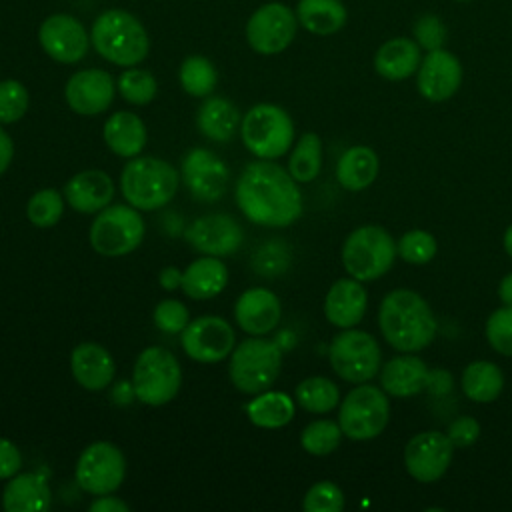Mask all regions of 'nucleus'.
<instances>
[{"label":"nucleus","instance_id":"obj_1","mask_svg":"<svg viewBox=\"0 0 512 512\" xmlns=\"http://www.w3.org/2000/svg\"><path fill=\"white\" fill-rule=\"evenodd\" d=\"M236 204L258 226L284 228L302 214V194L296 180L272 160L250 162L236 180Z\"/></svg>","mask_w":512,"mask_h":512},{"label":"nucleus","instance_id":"obj_41","mask_svg":"<svg viewBox=\"0 0 512 512\" xmlns=\"http://www.w3.org/2000/svg\"><path fill=\"white\" fill-rule=\"evenodd\" d=\"M398 256L408 264H426L436 254V240L426 230H410L398 242Z\"/></svg>","mask_w":512,"mask_h":512},{"label":"nucleus","instance_id":"obj_29","mask_svg":"<svg viewBox=\"0 0 512 512\" xmlns=\"http://www.w3.org/2000/svg\"><path fill=\"white\" fill-rule=\"evenodd\" d=\"M104 142L122 158H134L146 144V126L134 112H114L104 124Z\"/></svg>","mask_w":512,"mask_h":512},{"label":"nucleus","instance_id":"obj_15","mask_svg":"<svg viewBox=\"0 0 512 512\" xmlns=\"http://www.w3.org/2000/svg\"><path fill=\"white\" fill-rule=\"evenodd\" d=\"M454 444L436 430H424L412 436L404 448V466L408 474L424 484L436 482L444 476L452 462Z\"/></svg>","mask_w":512,"mask_h":512},{"label":"nucleus","instance_id":"obj_11","mask_svg":"<svg viewBox=\"0 0 512 512\" xmlns=\"http://www.w3.org/2000/svg\"><path fill=\"white\" fill-rule=\"evenodd\" d=\"M332 370L346 382L362 384L374 378L382 364L376 338L368 332L344 328L330 342L328 350Z\"/></svg>","mask_w":512,"mask_h":512},{"label":"nucleus","instance_id":"obj_53","mask_svg":"<svg viewBox=\"0 0 512 512\" xmlns=\"http://www.w3.org/2000/svg\"><path fill=\"white\" fill-rule=\"evenodd\" d=\"M504 250H506V254L512 258V224L506 228V232H504Z\"/></svg>","mask_w":512,"mask_h":512},{"label":"nucleus","instance_id":"obj_35","mask_svg":"<svg viewBox=\"0 0 512 512\" xmlns=\"http://www.w3.org/2000/svg\"><path fill=\"white\" fill-rule=\"evenodd\" d=\"M294 398L306 412L326 414L338 406L340 390L330 378L310 376L296 386Z\"/></svg>","mask_w":512,"mask_h":512},{"label":"nucleus","instance_id":"obj_42","mask_svg":"<svg viewBox=\"0 0 512 512\" xmlns=\"http://www.w3.org/2000/svg\"><path fill=\"white\" fill-rule=\"evenodd\" d=\"M302 508L306 512H340L344 508V494L334 482L320 480L308 488Z\"/></svg>","mask_w":512,"mask_h":512},{"label":"nucleus","instance_id":"obj_46","mask_svg":"<svg viewBox=\"0 0 512 512\" xmlns=\"http://www.w3.org/2000/svg\"><path fill=\"white\" fill-rule=\"evenodd\" d=\"M414 40L418 46L430 50H438L442 48L444 40H446V26L444 22L436 16V14H424L414 22Z\"/></svg>","mask_w":512,"mask_h":512},{"label":"nucleus","instance_id":"obj_27","mask_svg":"<svg viewBox=\"0 0 512 512\" xmlns=\"http://www.w3.org/2000/svg\"><path fill=\"white\" fill-rule=\"evenodd\" d=\"M422 62L420 46L412 38H390L386 40L374 56V68L376 72L392 82L406 80L414 72H418V66Z\"/></svg>","mask_w":512,"mask_h":512},{"label":"nucleus","instance_id":"obj_17","mask_svg":"<svg viewBox=\"0 0 512 512\" xmlns=\"http://www.w3.org/2000/svg\"><path fill=\"white\" fill-rule=\"evenodd\" d=\"M44 52L62 64H74L88 52V34L80 20L68 14H54L46 18L38 32Z\"/></svg>","mask_w":512,"mask_h":512},{"label":"nucleus","instance_id":"obj_51","mask_svg":"<svg viewBox=\"0 0 512 512\" xmlns=\"http://www.w3.org/2000/svg\"><path fill=\"white\" fill-rule=\"evenodd\" d=\"M14 156V144L12 138L8 136V132L4 128H0V176L8 170L10 162Z\"/></svg>","mask_w":512,"mask_h":512},{"label":"nucleus","instance_id":"obj_4","mask_svg":"<svg viewBox=\"0 0 512 512\" xmlns=\"http://www.w3.org/2000/svg\"><path fill=\"white\" fill-rule=\"evenodd\" d=\"M90 40L96 52L112 64L134 66L148 54V34L128 12L112 8L96 18Z\"/></svg>","mask_w":512,"mask_h":512},{"label":"nucleus","instance_id":"obj_37","mask_svg":"<svg viewBox=\"0 0 512 512\" xmlns=\"http://www.w3.org/2000/svg\"><path fill=\"white\" fill-rule=\"evenodd\" d=\"M216 68L204 56H188L180 66V84L190 96H210L216 88Z\"/></svg>","mask_w":512,"mask_h":512},{"label":"nucleus","instance_id":"obj_31","mask_svg":"<svg viewBox=\"0 0 512 512\" xmlns=\"http://www.w3.org/2000/svg\"><path fill=\"white\" fill-rule=\"evenodd\" d=\"M378 168V156L372 148L352 146L340 156L336 164V178L342 188L350 192H360L374 182V178L378 176Z\"/></svg>","mask_w":512,"mask_h":512},{"label":"nucleus","instance_id":"obj_40","mask_svg":"<svg viewBox=\"0 0 512 512\" xmlns=\"http://www.w3.org/2000/svg\"><path fill=\"white\" fill-rule=\"evenodd\" d=\"M118 90L126 102L144 106V104L152 102L156 96V80L148 70L130 68L120 74Z\"/></svg>","mask_w":512,"mask_h":512},{"label":"nucleus","instance_id":"obj_50","mask_svg":"<svg viewBox=\"0 0 512 512\" xmlns=\"http://www.w3.org/2000/svg\"><path fill=\"white\" fill-rule=\"evenodd\" d=\"M158 282L164 290H178L182 286V270H178L176 266H166L160 270Z\"/></svg>","mask_w":512,"mask_h":512},{"label":"nucleus","instance_id":"obj_43","mask_svg":"<svg viewBox=\"0 0 512 512\" xmlns=\"http://www.w3.org/2000/svg\"><path fill=\"white\" fill-rule=\"evenodd\" d=\"M28 110V90L18 80L0 82V124L18 122Z\"/></svg>","mask_w":512,"mask_h":512},{"label":"nucleus","instance_id":"obj_12","mask_svg":"<svg viewBox=\"0 0 512 512\" xmlns=\"http://www.w3.org/2000/svg\"><path fill=\"white\" fill-rule=\"evenodd\" d=\"M126 474L122 450L112 442H92L78 456L74 478L78 486L94 496L112 494L120 488Z\"/></svg>","mask_w":512,"mask_h":512},{"label":"nucleus","instance_id":"obj_18","mask_svg":"<svg viewBox=\"0 0 512 512\" xmlns=\"http://www.w3.org/2000/svg\"><path fill=\"white\" fill-rule=\"evenodd\" d=\"M186 240L200 254L230 256L240 248L244 232L228 214H206L188 226Z\"/></svg>","mask_w":512,"mask_h":512},{"label":"nucleus","instance_id":"obj_47","mask_svg":"<svg viewBox=\"0 0 512 512\" xmlns=\"http://www.w3.org/2000/svg\"><path fill=\"white\" fill-rule=\"evenodd\" d=\"M446 436L454 444V448H470L480 436V424L472 416H458L450 422Z\"/></svg>","mask_w":512,"mask_h":512},{"label":"nucleus","instance_id":"obj_38","mask_svg":"<svg viewBox=\"0 0 512 512\" xmlns=\"http://www.w3.org/2000/svg\"><path fill=\"white\" fill-rule=\"evenodd\" d=\"M340 440H342L340 424L326 418L310 422L300 434L302 448L314 456H326L334 452L340 446Z\"/></svg>","mask_w":512,"mask_h":512},{"label":"nucleus","instance_id":"obj_20","mask_svg":"<svg viewBox=\"0 0 512 512\" xmlns=\"http://www.w3.org/2000/svg\"><path fill=\"white\" fill-rule=\"evenodd\" d=\"M64 96L76 114L96 116L112 104L114 80L108 72L98 68L80 70L68 78Z\"/></svg>","mask_w":512,"mask_h":512},{"label":"nucleus","instance_id":"obj_10","mask_svg":"<svg viewBox=\"0 0 512 512\" xmlns=\"http://www.w3.org/2000/svg\"><path fill=\"white\" fill-rule=\"evenodd\" d=\"M390 418L386 392L372 384L352 388L340 402L338 424L342 434L352 440H370L384 432Z\"/></svg>","mask_w":512,"mask_h":512},{"label":"nucleus","instance_id":"obj_44","mask_svg":"<svg viewBox=\"0 0 512 512\" xmlns=\"http://www.w3.org/2000/svg\"><path fill=\"white\" fill-rule=\"evenodd\" d=\"M486 338L502 356H512V306L496 308L486 320Z\"/></svg>","mask_w":512,"mask_h":512},{"label":"nucleus","instance_id":"obj_23","mask_svg":"<svg viewBox=\"0 0 512 512\" xmlns=\"http://www.w3.org/2000/svg\"><path fill=\"white\" fill-rule=\"evenodd\" d=\"M368 294L360 280L340 278L336 280L324 300V314L330 324L338 328H354L366 314Z\"/></svg>","mask_w":512,"mask_h":512},{"label":"nucleus","instance_id":"obj_21","mask_svg":"<svg viewBox=\"0 0 512 512\" xmlns=\"http://www.w3.org/2000/svg\"><path fill=\"white\" fill-rule=\"evenodd\" d=\"M280 316V298L272 290L260 286L242 292L234 306V318L238 326L250 336L268 334L278 326Z\"/></svg>","mask_w":512,"mask_h":512},{"label":"nucleus","instance_id":"obj_34","mask_svg":"<svg viewBox=\"0 0 512 512\" xmlns=\"http://www.w3.org/2000/svg\"><path fill=\"white\" fill-rule=\"evenodd\" d=\"M504 388L502 370L488 360L470 362L462 372L464 394L478 404H488L500 396Z\"/></svg>","mask_w":512,"mask_h":512},{"label":"nucleus","instance_id":"obj_7","mask_svg":"<svg viewBox=\"0 0 512 512\" xmlns=\"http://www.w3.org/2000/svg\"><path fill=\"white\" fill-rule=\"evenodd\" d=\"M240 136L250 154L262 160L284 156L294 142V122L276 104L252 106L240 124Z\"/></svg>","mask_w":512,"mask_h":512},{"label":"nucleus","instance_id":"obj_24","mask_svg":"<svg viewBox=\"0 0 512 512\" xmlns=\"http://www.w3.org/2000/svg\"><path fill=\"white\" fill-rule=\"evenodd\" d=\"M114 196L112 178L102 170H84L74 174L64 186L66 202L80 214L104 210Z\"/></svg>","mask_w":512,"mask_h":512},{"label":"nucleus","instance_id":"obj_5","mask_svg":"<svg viewBox=\"0 0 512 512\" xmlns=\"http://www.w3.org/2000/svg\"><path fill=\"white\" fill-rule=\"evenodd\" d=\"M396 256V240L378 224H366L352 230L342 246V264L346 272L360 282L384 276L392 268Z\"/></svg>","mask_w":512,"mask_h":512},{"label":"nucleus","instance_id":"obj_48","mask_svg":"<svg viewBox=\"0 0 512 512\" xmlns=\"http://www.w3.org/2000/svg\"><path fill=\"white\" fill-rule=\"evenodd\" d=\"M22 468V454L18 446L0 436V480H8Z\"/></svg>","mask_w":512,"mask_h":512},{"label":"nucleus","instance_id":"obj_45","mask_svg":"<svg viewBox=\"0 0 512 512\" xmlns=\"http://www.w3.org/2000/svg\"><path fill=\"white\" fill-rule=\"evenodd\" d=\"M152 320L156 328L162 330L164 334H180L190 322L188 308L180 300H172V298L156 304L152 312Z\"/></svg>","mask_w":512,"mask_h":512},{"label":"nucleus","instance_id":"obj_16","mask_svg":"<svg viewBox=\"0 0 512 512\" xmlns=\"http://www.w3.org/2000/svg\"><path fill=\"white\" fill-rule=\"evenodd\" d=\"M182 180L196 200L214 202L226 192L230 170L212 150L192 148L182 158Z\"/></svg>","mask_w":512,"mask_h":512},{"label":"nucleus","instance_id":"obj_3","mask_svg":"<svg viewBox=\"0 0 512 512\" xmlns=\"http://www.w3.org/2000/svg\"><path fill=\"white\" fill-rule=\"evenodd\" d=\"M180 184V174L162 158L134 156L122 168L120 190L126 202L138 210H158L166 206Z\"/></svg>","mask_w":512,"mask_h":512},{"label":"nucleus","instance_id":"obj_9","mask_svg":"<svg viewBox=\"0 0 512 512\" xmlns=\"http://www.w3.org/2000/svg\"><path fill=\"white\" fill-rule=\"evenodd\" d=\"M90 244L102 256H126L144 238V220L134 206L114 204L98 212L90 226Z\"/></svg>","mask_w":512,"mask_h":512},{"label":"nucleus","instance_id":"obj_33","mask_svg":"<svg viewBox=\"0 0 512 512\" xmlns=\"http://www.w3.org/2000/svg\"><path fill=\"white\" fill-rule=\"evenodd\" d=\"M298 22L312 34L328 36L346 24V8L340 0H300L296 8Z\"/></svg>","mask_w":512,"mask_h":512},{"label":"nucleus","instance_id":"obj_25","mask_svg":"<svg viewBox=\"0 0 512 512\" xmlns=\"http://www.w3.org/2000/svg\"><path fill=\"white\" fill-rule=\"evenodd\" d=\"M430 372L424 360L414 354H402L388 360L380 372L382 390L396 398H410L428 386Z\"/></svg>","mask_w":512,"mask_h":512},{"label":"nucleus","instance_id":"obj_2","mask_svg":"<svg viewBox=\"0 0 512 512\" xmlns=\"http://www.w3.org/2000/svg\"><path fill=\"white\" fill-rule=\"evenodd\" d=\"M384 340L400 352H418L436 336V320L426 300L408 288L388 292L378 310Z\"/></svg>","mask_w":512,"mask_h":512},{"label":"nucleus","instance_id":"obj_49","mask_svg":"<svg viewBox=\"0 0 512 512\" xmlns=\"http://www.w3.org/2000/svg\"><path fill=\"white\" fill-rule=\"evenodd\" d=\"M92 512H128V504L116 496L110 494H102L98 496L92 504H90Z\"/></svg>","mask_w":512,"mask_h":512},{"label":"nucleus","instance_id":"obj_8","mask_svg":"<svg viewBox=\"0 0 512 512\" xmlns=\"http://www.w3.org/2000/svg\"><path fill=\"white\" fill-rule=\"evenodd\" d=\"M182 368L172 352L162 346H148L136 358L132 386L136 398L146 406H164L178 394Z\"/></svg>","mask_w":512,"mask_h":512},{"label":"nucleus","instance_id":"obj_32","mask_svg":"<svg viewBox=\"0 0 512 512\" xmlns=\"http://www.w3.org/2000/svg\"><path fill=\"white\" fill-rule=\"evenodd\" d=\"M246 416L258 428H282L294 418V400L286 392L264 390L246 404Z\"/></svg>","mask_w":512,"mask_h":512},{"label":"nucleus","instance_id":"obj_6","mask_svg":"<svg viewBox=\"0 0 512 512\" xmlns=\"http://www.w3.org/2000/svg\"><path fill=\"white\" fill-rule=\"evenodd\" d=\"M282 368V350L268 338H246L230 352L228 376L244 394L268 390Z\"/></svg>","mask_w":512,"mask_h":512},{"label":"nucleus","instance_id":"obj_26","mask_svg":"<svg viewBox=\"0 0 512 512\" xmlns=\"http://www.w3.org/2000/svg\"><path fill=\"white\" fill-rule=\"evenodd\" d=\"M50 504V486L36 472L14 474L2 492V508L6 512H46Z\"/></svg>","mask_w":512,"mask_h":512},{"label":"nucleus","instance_id":"obj_39","mask_svg":"<svg viewBox=\"0 0 512 512\" xmlns=\"http://www.w3.org/2000/svg\"><path fill=\"white\" fill-rule=\"evenodd\" d=\"M64 212V198L54 188H42L32 194L26 216L36 228H52Z\"/></svg>","mask_w":512,"mask_h":512},{"label":"nucleus","instance_id":"obj_36","mask_svg":"<svg viewBox=\"0 0 512 512\" xmlns=\"http://www.w3.org/2000/svg\"><path fill=\"white\" fill-rule=\"evenodd\" d=\"M322 166V142L314 132H306L296 142L290 160L288 172L296 182H312Z\"/></svg>","mask_w":512,"mask_h":512},{"label":"nucleus","instance_id":"obj_13","mask_svg":"<svg viewBox=\"0 0 512 512\" xmlns=\"http://www.w3.org/2000/svg\"><path fill=\"white\" fill-rule=\"evenodd\" d=\"M180 344L192 360L212 364L230 356L236 344V336L230 322L224 318L198 316L196 320H190L180 332Z\"/></svg>","mask_w":512,"mask_h":512},{"label":"nucleus","instance_id":"obj_22","mask_svg":"<svg viewBox=\"0 0 512 512\" xmlns=\"http://www.w3.org/2000/svg\"><path fill=\"white\" fill-rule=\"evenodd\" d=\"M70 370L82 388L96 392L112 384L116 364L104 346L96 342H82L70 354Z\"/></svg>","mask_w":512,"mask_h":512},{"label":"nucleus","instance_id":"obj_14","mask_svg":"<svg viewBox=\"0 0 512 512\" xmlns=\"http://www.w3.org/2000/svg\"><path fill=\"white\" fill-rule=\"evenodd\" d=\"M296 36V14L280 2L260 6L246 24V38L258 54H278Z\"/></svg>","mask_w":512,"mask_h":512},{"label":"nucleus","instance_id":"obj_52","mask_svg":"<svg viewBox=\"0 0 512 512\" xmlns=\"http://www.w3.org/2000/svg\"><path fill=\"white\" fill-rule=\"evenodd\" d=\"M498 296H500V300L504 302V306H512V272L506 274V276L500 280Z\"/></svg>","mask_w":512,"mask_h":512},{"label":"nucleus","instance_id":"obj_28","mask_svg":"<svg viewBox=\"0 0 512 512\" xmlns=\"http://www.w3.org/2000/svg\"><path fill=\"white\" fill-rule=\"evenodd\" d=\"M228 284V268L218 256H202L182 272V290L194 300L214 298Z\"/></svg>","mask_w":512,"mask_h":512},{"label":"nucleus","instance_id":"obj_19","mask_svg":"<svg viewBox=\"0 0 512 512\" xmlns=\"http://www.w3.org/2000/svg\"><path fill=\"white\" fill-rule=\"evenodd\" d=\"M462 82V64L460 60L444 50H430L420 66H418V74H416V86L420 96H424L430 102H444L450 96L456 94V90L460 88Z\"/></svg>","mask_w":512,"mask_h":512},{"label":"nucleus","instance_id":"obj_30","mask_svg":"<svg viewBox=\"0 0 512 512\" xmlns=\"http://www.w3.org/2000/svg\"><path fill=\"white\" fill-rule=\"evenodd\" d=\"M240 122L238 108L222 98V96H208L198 112H196V126L198 130L214 142H228L232 140Z\"/></svg>","mask_w":512,"mask_h":512}]
</instances>
